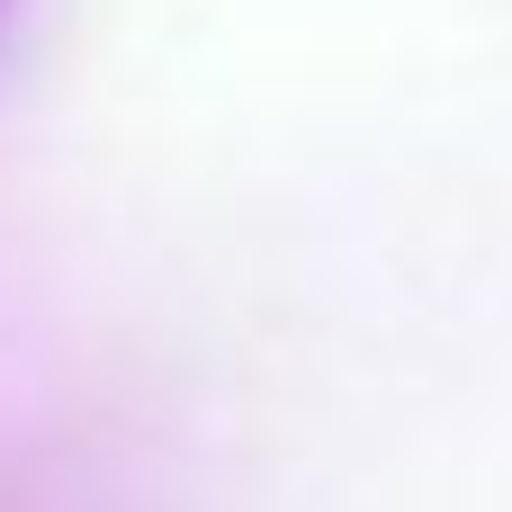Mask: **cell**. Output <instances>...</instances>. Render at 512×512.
I'll list each match as a JSON object with an SVG mask.
<instances>
[{"instance_id": "cell-1", "label": "cell", "mask_w": 512, "mask_h": 512, "mask_svg": "<svg viewBox=\"0 0 512 512\" xmlns=\"http://www.w3.org/2000/svg\"><path fill=\"white\" fill-rule=\"evenodd\" d=\"M9 18H18V0H0V36H9Z\"/></svg>"}]
</instances>
